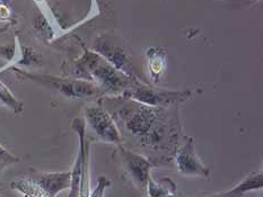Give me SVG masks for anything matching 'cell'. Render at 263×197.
Listing matches in <instances>:
<instances>
[{"label":"cell","mask_w":263,"mask_h":197,"mask_svg":"<svg viewBox=\"0 0 263 197\" xmlns=\"http://www.w3.org/2000/svg\"><path fill=\"white\" fill-rule=\"evenodd\" d=\"M71 76L75 79H83L95 83L104 96H121L134 79L122 71L114 69L112 65L104 62L100 63L99 61L81 64Z\"/></svg>","instance_id":"6da1fadb"},{"label":"cell","mask_w":263,"mask_h":197,"mask_svg":"<svg viewBox=\"0 0 263 197\" xmlns=\"http://www.w3.org/2000/svg\"><path fill=\"white\" fill-rule=\"evenodd\" d=\"M121 96L148 106L164 107L165 108V107L174 106L189 100L193 96V92L190 89L167 90L156 88L152 84H148L134 78L130 86Z\"/></svg>","instance_id":"7a4b0ae2"},{"label":"cell","mask_w":263,"mask_h":197,"mask_svg":"<svg viewBox=\"0 0 263 197\" xmlns=\"http://www.w3.org/2000/svg\"><path fill=\"white\" fill-rule=\"evenodd\" d=\"M15 71L21 73L24 78L31 79L34 82H37L52 90H57V92L66 96L68 98L88 99L104 97V94H103L99 86H96L95 83L90 81L83 80V79L60 78L52 76H35L17 69H15Z\"/></svg>","instance_id":"3957f363"},{"label":"cell","mask_w":263,"mask_h":197,"mask_svg":"<svg viewBox=\"0 0 263 197\" xmlns=\"http://www.w3.org/2000/svg\"><path fill=\"white\" fill-rule=\"evenodd\" d=\"M84 115L85 123L88 124L96 137L103 142L116 145L123 142L122 135L120 133L116 121L105 107L101 104L100 99L85 107Z\"/></svg>","instance_id":"277c9868"},{"label":"cell","mask_w":263,"mask_h":197,"mask_svg":"<svg viewBox=\"0 0 263 197\" xmlns=\"http://www.w3.org/2000/svg\"><path fill=\"white\" fill-rule=\"evenodd\" d=\"M183 143L177 148L174 155V161L177 171L184 177H202L208 178L210 176V169L200 160L196 154L194 139L187 135H183Z\"/></svg>","instance_id":"5b68a950"},{"label":"cell","mask_w":263,"mask_h":197,"mask_svg":"<svg viewBox=\"0 0 263 197\" xmlns=\"http://www.w3.org/2000/svg\"><path fill=\"white\" fill-rule=\"evenodd\" d=\"M118 152L125 172L129 174L137 187L145 190L151 178V170L155 165L144 155L128 149L122 143L118 145Z\"/></svg>","instance_id":"8992f818"},{"label":"cell","mask_w":263,"mask_h":197,"mask_svg":"<svg viewBox=\"0 0 263 197\" xmlns=\"http://www.w3.org/2000/svg\"><path fill=\"white\" fill-rule=\"evenodd\" d=\"M43 189L48 197H57L62 190L69 189L71 184V172H43L37 178H33Z\"/></svg>","instance_id":"52a82bcc"},{"label":"cell","mask_w":263,"mask_h":197,"mask_svg":"<svg viewBox=\"0 0 263 197\" xmlns=\"http://www.w3.org/2000/svg\"><path fill=\"white\" fill-rule=\"evenodd\" d=\"M148 197H184L172 178L163 177L158 180L149 178L147 184Z\"/></svg>","instance_id":"ba28073f"},{"label":"cell","mask_w":263,"mask_h":197,"mask_svg":"<svg viewBox=\"0 0 263 197\" xmlns=\"http://www.w3.org/2000/svg\"><path fill=\"white\" fill-rule=\"evenodd\" d=\"M10 187L25 197H48L33 178H17L10 184Z\"/></svg>","instance_id":"9c48e42d"},{"label":"cell","mask_w":263,"mask_h":197,"mask_svg":"<svg viewBox=\"0 0 263 197\" xmlns=\"http://www.w3.org/2000/svg\"><path fill=\"white\" fill-rule=\"evenodd\" d=\"M263 188V172L262 170L253 171L248 174L241 183L236 185L235 187L232 188L234 191L238 194H245L251 190H261Z\"/></svg>","instance_id":"30bf717a"},{"label":"cell","mask_w":263,"mask_h":197,"mask_svg":"<svg viewBox=\"0 0 263 197\" xmlns=\"http://www.w3.org/2000/svg\"><path fill=\"white\" fill-rule=\"evenodd\" d=\"M0 101L16 114H18L24 110V105H23L22 101L17 99L14 94L10 92V89L2 81H0Z\"/></svg>","instance_id":"8fae6325"},{"label":"cell","mask_w":263,"mask_h":197,"mask_svg":"<svg viewBox=\"0 0 263 197\" xmlns=\"http://www.w3.org/2000/svg\"><path fill=\"white\" fill-rule=\"evenodd\" d=\"M112 185V182L105 176H100L97 178V184L95 188L89 191L88 197H104V193L107 187H110Z\"/></svg>","instance_id":"7c38bea8"},{"label":"cell","mask_w":263,"mask_h":197,"mask_svg":"<svg viewBox=\"0 0 263 197\" xmlns=\"http://www.w3.org/2000/svg\"><path fill=\"white\" fill-rule=\"evenodd\" d=\"M20 159L13 154H10L9 151L6 150L4 146L0 144V173L4 170L6 167H8L13 163L18 162Z\"/></svg>","instance_id":"4fadbf2b"},{"label":"cell","mask_w":263,"mask_h":197,"mask_svg":"<svg viewBox=\"0 0 263 197\" xmlns=\"http://www.w3.org/2000/svg\"><path fill=\"white\" fill-rule=\"evenodd\" d=\"M149 71L154 82H158V79L163 75L164 72V61L161 58H155L149 61Z\"/></svg>","instance_id":"5bb4252c"},{"label":"cell","mask_w":263,"mask_h":197,"mask_svg":"<svg viewBox=\"0 0 263 197\" xmlns=\"http://www.w3.org/2000/svg\"><path fill=\"white\" fill-rule=\"evenodd\" d=\"M11 11L7 5L0 3V20H8L10 18Z\"/></svg>","instance_id":"9a60e30c"},{"label":"cell","mask_w":263,"mask_h":197,"mask_svg":"<svg viewBox=\"0 0 263 197\" xmlns=\"http://www.w3.org/2000/svg\"><path fill=\"white\" fill-rule=\"evenodd\" d=\"M207 197H244L243 194H238L236 191H234L233 189L224 191V193H219V194H215V195H210Z\"/></svg>","instance_id":"2e32d148"},{"label":"cell","mask_w":263,"mask_h":197,"mask_svg":"<svg viewBox=\"0 0 263 197\" xmlns=\"http://www.w3.org/2000/svg\"><path fill=\"white\" fill-rule=\"evenodd\" d=\"M9 2H10V0H0V3H3L5 5H7Z\"/></svg>","instance_id":"e0dca14e"},{"label":"cell","mask_w":263,"mask_h":197,"mask_svg":"<svg viewBox=\"0 0 263 197\" xmlns=\"http://www.w3.org/2000/svg\"><path fill=\"white\" fill-rule=\"evenodd\" d=\"M0 197H2V196H0Z\"/></svg>","instance_id":"ac0fdd59"}]
</instances>
